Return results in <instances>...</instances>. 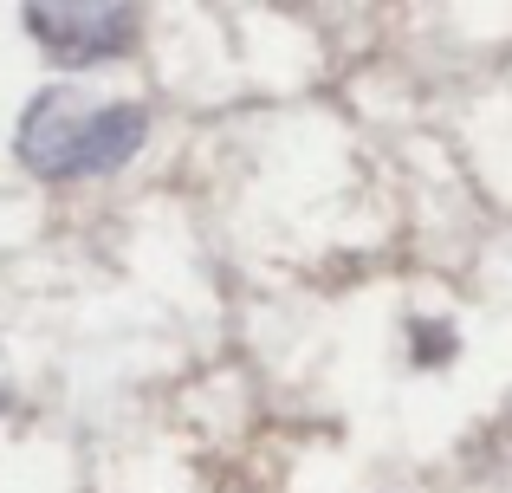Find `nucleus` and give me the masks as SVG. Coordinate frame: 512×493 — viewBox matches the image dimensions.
I'll list each match as a JSON object with an SVG mask.
<instances>
[{
    "mask_svg": "<svg viewBox=\"0 0 512 493\" xmlns=\"http://www.w3.org/2000/svg\"><path fill=\"white\" fill-rule=\"evenodd\" d=\"M143 137H150L143 104H98L78 98L72 85H52L20 117V163L46 182H85L124 169L143 150Z\"/></svg>",
    "mask_w": 512,
    "mask_h": 493,
    "instance_id": "nucleus-1",
    "label": "nucleus"
},
{
    "mask_svg": "<svg viewBox=\"0 0 512 493\" xmlns=\"http://www.w3.org/2000/svg\"><path fill=\"white\" fill-rule=\"evenodd\" d=\"M33 26V39L52 52L59 65H98V59H117V52L137 46V7H78V0H59V7H26L20 13Z\"/></svg>",
    "mask_w": 512,
    "mask_h": 493,
    "instance_id": "nucleus-2",
    "label": "nucleus"
}]
</instances>
